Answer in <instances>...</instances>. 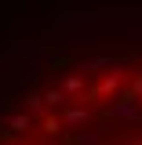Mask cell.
<instances>
[{
    "label": "cell",
    "mask_w": 142,
    "mask_h": 145,
    "mask_svg": "<svg viewBox=\"0 0 142 145\" xmlns=\"http://www.w3.org/2000/svg\"><path fill=\"white\" fill-rule=\"evenodd\" d=\"M0 145H142V62L91 58L29 87L4 109Z\"/></svg>",
    "instance_id": "6da1fadb"
}]
</instances>
